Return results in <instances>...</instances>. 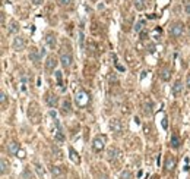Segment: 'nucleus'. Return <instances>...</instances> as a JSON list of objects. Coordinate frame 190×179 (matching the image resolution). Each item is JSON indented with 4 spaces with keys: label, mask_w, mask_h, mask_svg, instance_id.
Wrapping results in <instances>:
<instances>
[{
    "label": "nucleus",
    "mask_w": 190,
    "mask_h": 179,
    "mask_svg": "<svg viewBox=\"0 0 190 179\" xmlns=\"http://www.w3.org/2000/svg\"><path fill=\"white\" fill-rule=\"evenodd\" d=\"M89 101H91V97H89V94H88L85 90H78L75 92V103H76L78 107H81V109L87 107L88 104H89Z\"/></svg>",
    "instance_id": "1"
},
{
    "label": "nucleus",
    "mask_w": 190,
    "mask_h": 179,
    "mask_svg": "<svg viewBox=\"0 0 190 179\" xmlns=\"http://www.w3.org/2000/svg\"><path fill=\"white\" fill-rule=\"evenodd\" d=\"M60 62H62L63 68H70V66H72L73 56H72L70 49H66V47H63V49H62V52H60Z\"/></svg>",
    "instance_id": "2"
},
{
    "label": "nucleus",
    "mask_w": 190,
    "mask_h": 179,
    "mask_svg": "<svg viewBox=\"0 0 190 179\" xmlns=\"http://www.w3.org/2000/svg\"><path fill=\"white\" fill-rule=\"evenodd\" d=\"M54 126H56V129H54V140H56L57 143H65V141H66V137H65L63 128H62L60 122H59L57 119H54Z\"/></svg>",
    "instance_id": "3"
},
{
    "label": "nucleus",
    "mask_w": 190,
    "mask_h": 179,
    "mask_svg": "<svg viewBox=\"0 0 190 179\" xmlns=\"http://www.w3.org/2000/svg\"><path fill=\"white\" fill-rule=\"evenodd\" d=\"M184 34V25L181 22H175L170 27V36H173L174 38H178Z\"/></svg>",
    "instance_id": "4"
},
{
    "label": "nucleus",
    "mask_w": 190,
    "mask_h": 179,
    "mask_svg": "<svg viewBox=\"0 0 190 179\" xmlns=\"http://www.w3.org/2000/svg\"><path fill=\"white\" fill-rule=\"evenodd\" d=\"M104 147H105V137L104 135H97L92 141L94 151H101V150H104Z\"/></svg>",
    "instance_id": "5"
},
{
    "label": "nucleus",
    "mask_w": 190,
    "mask_h": 179,
    "mask_svg": "<svg viewBox=\"0 0 190 179\" xmlns=\"http://www.w3.org/2000/svg\"><path fill=\"white\" fill-rule=\"evenodd\" d=\"M175 164H177L175 157H174L173 154H168V156L165 157V161H164V167H165V170H167V172H173L174 169H175Z\"/></svg>",
    "instance_id": "6"
},
{
    "label": "nucleus",
    "mask_w": 190,
    "mask_h": 179,
    "mask_svg": "<svg viewBox=\"0 0 190 179\" xmlns=\"http://www.w3.org/2000/svg\"><path fill=\"white\" fill-rule=\"evenodd\" d=\"M12 47H13V50L15 52H21V50H23L25 49V38L21 36H16L13 38V43H12Z\"/></svg>",
    "instance_id": "7"
},
{
    "label": "nucleus",
    "mask_w": 190,
    "mask_h": 179,
    "mask_svg": "<svg viewBox=\"0 0 190 179\" xmlns=\"http://www.w3.org/2000/svg\"><path fill=\"white\" fill-rule=\"evenodd\" d=\"M107 156H108V160L110 161H117V160H120L121 151L117 148V147H111V148L108 150Z\"/></svg>",
    "instance_id": "8"
},
{
    "label": "nucleus",
    "mask_w": 190,
    "mask_h": 179,
    "mask_svg": "<svg viewBox=\"0 0 190 179\" xmlns=\"http://www.w3.org/2000/svg\"><path fill=\"white\" fill-rule=\"evenodd\" d=\"M41 52L38 50V49H35V47H31V50H29V60L31 62H34L35 65H38L40 63V60H41Z\"/></svg>",
    "instance_id": "9"
},
{
    "label": "nucleus",
    "mask_w": 190,
    "mask_h": 179,
    "mask_svg": "<svg viewBox=\"0 0 190 179\" xmlns=\"http://www.w3.org/2000/svg\"><path fill=\"white\" fill-rule=\"evenodd\" d=\"M45 103H47L50 107H56L57 103H59V97H57L56 94H53V92H47V95H45Z\"/></svg>",
    "instance_id": "10"
},
{
    "label": "nucleus",
    "mask_w": 190,
    "mask_h": 179,
    "mask_svg": "<svg viewBox=\"0 0 190 179\" xmlns=\"http://www.w3.org/2000/svg\"><path fill=\"white\" fill-rule=\"evenodd\" d=\"M57 57L53 54V56H48L47 57V62H45V68L48 69V71H54L56 69V66H57Z\"/></svg>",
    "instance_id": "11"
},
{
    "label": "nucleus",
    "mask_w": 190,
    "mask_h": 179,
    "mask_svg": "<svg viewBox=\"0 0 190 179\" xmlns=\"http://www.w3.org/2000/svg\"><path fill=\"white\" fill-rule=\"evenodd\" d=\"M45 43L50 49H54L56 47V43H57V38H56V34L54 33H47L45 34Z\"/></svg>",
    "instance_id": "12"
},
{
    "label": "nucleus",
    "mask_w": 190,
    "mask_h": 179,
    "mask_svg": "<svg viewBox=\"0 0 190 179\" xmlns=\"http://www.w3.org/2000/svg\"><path fill=\"white\" fill-rule=\"evenodd\" d=\"M181 92H183V84H181V81H175L174 85L171 87V94H173L174 97H177Z\"/></svg>",
    "instance_id": "13"
},
{
    "label": "nucleus",
    "mask_w": 190,
    "mask_h": 179,
    "mask_svg": "<svg viewBox=\"0 0 190 179\" xmlns=\"http://www.w3.org/2000/svg\"><path fill=\"white\" fill-rule=\"evenodd\" d=\"M60 112H62V115H65V116L72 113V103H70V100L66 98V100L62 103V110H60Z\"/></svg>",
    "instance_id": "14"
},
{
    "label": "nucleus",
    "mask_w": 190,
    "mask_h": 179,
    "mask_svg": "<svg viewBox=\"0 0 190 179\" xmlns=\"http://www.w3.org/2000/svg\"><path fill=\"white\" fill-rule=\"evenodd\" d=\"M180 144H181V140H180V137H178V134H171V140H170V145H171V148L174 150H177L178 147H180Z\"/></svg>",
    "instance_id": "15"
},
{
    "label": "nucleus",
    "mask_w": 190,
    "mask_h": 179,
    "mask_svg": "<svg viewBox=\"0 0 190 179\" xmlns=\"http://www.w3.org/2000/svg\"><path fill=\"white\" fill-rule=\"evenodd\" d=\"M19 150H21V147H19V144L15 143V141H12V143L7 144V153H9V154L15 156V154L19 153Z\"/></svg>",
    "instance_id": "16"
},
{
    "label": "nucleus",
    "mask_w": 190,
    "mask_h": 179,
    "mask_svg": "<svg viewBox=\"0 0 190 179\" xmlns=\"http://www.w3.org/2000/svg\"><path fill=\"white\" fill-rule=\"evenodd\" d=\"M110 128H111V131H113V132H116V134H120L121 129H123L121 122L119 121V119H113V121H111V124H110Z\"/></svg>",
    "instance_id": "17"
},
{
    "label": "nucleus",
    "mask_w": 190,
    "mask_h": 179,
    "mask_svg": "<svg viewBox=\"0 0 190 179\" xmlns=\"http://www.w3.org/2000/svg\"><path fill=\"white\" fill-rule=\"evenodd\" d=\"M170 76H171V69H170V68H162V69H161L159 78H161L162 81H168Z\"/></svg>",
    "instance_id": "18"
},
{
    "label": "nucleus",
    "mask_w": 190,
    "mask_h": 179,
    "mask_svg": "<svg viewBox=\"0 0 190 179\" xmlns=\"http://www.w3.org/2000/svg\"><path fill=\"white\" fill-rule=\"evenodd\" d=\"M154 106H152V101L151 100H146L145 101V106H143V112H145V115L146 116H151L152 115V112H154Z\"/></svg>",
    "instance_id": "19"
},
{
    "label": "nucleus",
    "mask_w": 190,
    "mask_h": 179,
    "mask_svg": "<svg viewBox=\"0 0 190 179\" xmlns=\"http://www.w3.org/2000/svg\"><path fill=\"white\" fill-rule=\"evenodd\" d=\"M69 153H70V159L75 161V163H78V164H79V163H81V157H79V154L75 151V148H73V147H69Z\"/></svg>",
    "instance_id": "20"
},
{
    "label": "nucleus",
    "mask_w": 190,
    "mask_h": 179,
    "mask_svg": "<svg viewBox=\"0 0 190 179\" xmlns=\"http://www.w3.org/2000/svg\"><path fill=\"white\" fill-rule=\"evenodd\" d=\"M19 31V25H18L16 21H12L10 22V25H9V28H7V34H15Z\"/></svg>",
    "instance_id": "21"
},
{
    "label": "nucleus",
    "mask_w": 190,
    "mask_h": 179,
    "mask_svg": "<svg viewBox=\"0 0 190 179\" xmlns=\"http://www.w3.org/2000/svg\"><path fill=\"white\" fill-rule=\"evenodd\" d=\"M0 164H1V175H6V172H9V161H6L4 157H1V160H0Z\"/></svg>",
    "instance_id": "22"
},
{
    "label": "nucleus",
    "mask_w": 190,
    "mask_h": 179,
    "mask_svg": "<svg viewBox=\"0 0 190 179\" xmlns=\"http://www.w3.org/2000/svg\"><path fill=\"white\" fill-rule=\"evenodd\" d=\"M133 4L138 10H142L145 7V0H133Z\"/></svg>",
    "instance_id": "23"
},
{
    "label": "nucleus",
    "mask_w": 190,
    "mask_h": 179,
    "mask_svg": "<svg viewBox=\"0 0 190 179\" xmlns=\"http://www.w3.org/2000/svg\"><path fill=\"white\" fill-rule=\"evenodd\" d=\"M54 75H56V79H57V85L63 88V79H62V72H60V71H56V73H54ZM63 90H65V88H63Z\"/></svg>",
    "instance_id": "24"
},
{
    "label": "nucleus",
    "mask_w": 190,
    "mask_h": 179,
    "mask_svg": "<svg viewBox=\"0 0 190 179\" xmlns=\"http://www.w3.org/2000/svg\"><path fill=\"white\" fill-rule=\"evenodd\" d=\"M22 179H34L32 173H31V170H29L28 167L23 170V173H22Z\"/></svg>",
    "instance_id": "25"
},
{
    "label": "nucleus",
    "mask_w": 190,
    "mask_h": 179,
    "mask_svg": "<svg viewBox=\"0 0 190 179\" xmlns=\"http://www.w3.org/2000/svg\"><path fill=\"white\" fill-rule=\"evenodd\" d=\"M50 170H51V173L54 175V176H59V175H62V169H60V166H53Z\"/></svg>",
    "instance_id": "26"
},
{
    "label": "nucleus",
    "mask_w": 190,
    "mask_h": 179,
    "mask_svg": "<svg viewBox=\"0 0 190 179\" xmlns=\"http://www.w3.org/2000/svg\"><path fill=\"white\" fill-rule=\"evenodd\" d=\"M34 166H35V170H37V173L40 175V178H44V169H43V167H41L38 163H35Z\"/></svg>",
    "instance_id": "27"
},
{
    "label": "nucleus",
    "mask_w": 190,
    "mask_h": 179,
    "mask_svg": "<svg viewBox=\"0 0 190 179\" xmlns=\"http://www.w3.org/2000/svg\"><path fill=\"white\" fill-rule=\"evenodd\" d=\"M143 27H145V21H139L138 24L135 25V31H136V33H140Z\"/></svg>",
    "instance_id": "28"
},
{
    "label": "nucleus",
    "mask_w": 190,
    "mask_h": 179,
    "mask_svg": "<svg viewBox=\"0 0 190 179\" xmlns=\"http://www.w3.org/2000/svg\"><path fill=\"white\" fill-rule=\"evenodd\" d=\"M132 178V173L129 172V170H123L120 175V179H130Z\"/></svg>",
    "instance_id": "29"
},
{
    "label": "nucleus",
    "mask_w": 190,
    "mask_h": 179,
    "mask_svg": "<svg viewBox=\"0 0 190 179\" xmlns=\"http://www.w3.org/2000/svg\"><path fill=\"white\" fill-rule=\"evenodd\" d=\"M0 103H1V107L6 106V92H4V91L0 92Z\"/></svg>",
    "instance_id": "30"
},
{
    "label": "nucleus",
    "mask_w": 190,
    "mask_h": 179,
    "mask_svg": "<svg viewBox=\"0 0 190 179\" xmlns=\"http://www.w3.org/2000/svg\"><path fill=\"white\" fill-rule=\"evenodd\" d=\"M78 36H79V44H81V47H84V33H82V31H79V33H78Z\"/></svg>",
    "instance_id": "31"
},
{
    "label": "nucleus",
    "mask_w": 190,
    "mask_h": 179,
    "mask_svg": "<svg viewBox=\"0 0 190 179\" xmlns=\"http://www.w3.org/2000/svg\"><path fill=\"white\" fill-rule=\"evenodd\" d=\"M59 1H60L62 6H69L70 3H72V0H59Z\"/></svg>",
    "instance_id": "32"
},
{
    "label": "nucleus",
    "mask_w": 190,
    "mask_h": 179,
    "mask_svg": "<svg viewBox=\"0 0 190 179\" xmlns=\"http://www.w3.org/2000/svg\"><path fill=\"white\" fill-rule=\"evenodd\" d=\"M53 151H54V153L57 154V157H62V153H60V150H59V148H57L56 145H53Z\"/></svg>",
    "instance_id": "33"
},
{
    "label": "nucleus",
    "mask_w": 190,
    "mask_h": 179,
    "mask_svg": "<svg viewBox=\"0 0 190 179\" xmlns=\"http://www.w3.org/2000/svg\"><path fill=\"white\" fill-rule=\"evenodd\" d=\"M167 121H168L167 118H164V119H162V128H164V129H167V128H168V122H167Z\"/></svg>",
    "instance_id": "34"
},
{
    "label": "nucleus",
    "mask_w": 190,
    "mask_h": 179,
    "mask_svg": "<svg viewBox=\"0 0 190 179\" xmlns=\"http://www.w3.org/2000/svg\"><path fill=\"white\" fill-rule=\"evenodd\" d=\"M184 10H186V13H187V15H190V1H189V3H186Z\"/></svg>",
    "instance_id": "35"
},
{
    "label": "nucleus",
    "mask_w": 190,
    "mask_h": 179,
    "mask_svg": "<svg viewBox=\"0 0 190 179\" xmlns=\"http://www.w3.org/2000/svg\"><path fill=\"white\" fill-rule=\"evenodd\" d=\"M186 84H187V87L190 88V72L187 73V79H186Z\"/></svg>",
    "instance_id": "36"
},
{
    "label": "nucleus",
    "mask_w": 190,
    "mask_h": 179,
    "mask_svg": "<svg viewBox=\"0 0 190 179\" xmlns=\"http://www.w3.org/2000/svg\"><path fill=\"white\" fill-rule=\"evenodd\" d=\"M31 1H32L34 4H41V3H43L44 0H31Z\"/></svg>",
    "instance_id": "37"
},
{
    "label": "nucleus",
    "mask_w": 190,
    "mask_h": 179,
    "mask_svg": "<svg viewBox=\"0 0 190 179\" xmlns=\"http://www.w3.org/2000/svg\"><path fill=\"white\" fill-rule=\"evenodd\" d=\"M148 18H149V19H155V18H158V15H156V13H152V15H148Z\"/></svg>",
    "instance_id": "38"
},
{
    "label": "nucleus",
    "mask_w": 190,
    "mask_h": 179,
    "mask_svg": "<svg viewBox=\"0 0 190 179\" xmlns=\"http://www.w3.org/2000/svg\"><path fill=\"white\" fill-rule=\"evenodd\" d=\"M1 25L4 27V13L3 12H1Z\"/></svg>",
    "instance_id": "39"
},
{
    "label": "nucleus",
    "mask_w": 190,
    "mask_h": 179,
    "mask_svg": "<svg viewBox=\"0 0 190 179\" xmlns=\"http://www.w3.org/2000/svg\"><path fill=\"white\" fill-rule=\"evenodd\" d=\"M45 53H47V52H45V49H41V56H43V57L45 56Z\"/></svg>",
    "instance_id": "40"
},
{
    "label": "nucleus",
    "mask_w": 190,
    "mask_h": 179,
    "mask_svg": "<svg viewBox=\"0 0 190 179\" xmlns=\"http://www.w3.org/2000/svg\"><path fill=\"white\" fill-rule=\"evenodd\" d=\"M50 116H53V118L56 119V112H53V110H51V112H50Z\"/></svg>",
    "instance_id": "41"
},
{
    "label": "nucleus",
    "mask_w": 190,
    "mask_h": 179,
    "mask_svg": "<svg viewBox=\"0 0 190 179\" xmlns=\"http://www.w3.org/2000/svg\"><path fill=\"white\" fill-rule=\"evenodd\" d=\"M100 179H108V178H107L105 175H103V176H101V178H100Z\"/></svg>",
    "instance_id": "42"
}]
</instances>
